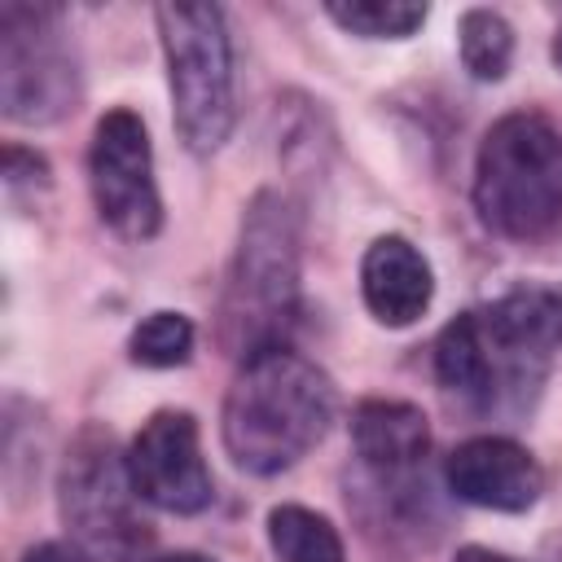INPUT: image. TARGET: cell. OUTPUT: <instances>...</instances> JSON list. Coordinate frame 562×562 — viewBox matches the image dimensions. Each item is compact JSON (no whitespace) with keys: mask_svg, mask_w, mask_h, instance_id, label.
<instances>
[{"mask_svg":"<svg viewBox=\"0 0 562 562\" xmlns=\"http://www.w3.org/2000/svg\"><path fill=\"white\" fill-rule=\"evenodd\" d=\"M127 351L145 369H176L193 356V321L184 312H149L132 329Z\"/></svg>","mask_w":562,"mask_h":562,"instance_id":"2e32d148","label":"cell"},{"mask_svg":"<svg viewBox=\"0 0 562 562\" xmlns=\"http://www.w3.org/2000/svg\"><path fill=\"white\" fill-rule=\"evenodd\" d=\"M549 57H553V66L562 70V26H558V35H553V44H549Z\"/></svg>","mask_w":562,"mask_h":562,"instance_id":"ffe728a7","label":"cell"},{"mask_svg":"<svg viewBox=\"0 0 562 562\" xmlns=\"http://www.w3.org/2000/svg\"><path fill=\"white\" fill-rule=\"evenodd\" d=\"M443 479L457 501L501 514H522L544 492V470L536 465V457L505 435H479L457 443L443 461Z\"/></svg>","mask_w":562,"mask_h":562,"instance_id":"30bf717a","label":"cell"},{"mask_svg":"<svg viewBox=\"0 0 562 562\" xmlns=\"http://www.w3.org/2000/svg\"><path fill=\"white\" fill-rule=\"evenodd\" d=\"M88 180L97 215L127 241H149L162 228V198L154 180V149L140 114L110 110L97 119Z\"/></svg>","mask_w":562,"mask_h":562,"instance_id":"ba28073f","label":"cell"},{"mask_svg":"<svg viewBox=\"0 0 562 562\" xmlns=\"http://www.w3.org/2000/svg\"><path fill=\"white\" fill-rule=\"evenodd\" d=\"M268 544L277 562H347L334 522L307 505H277L268 514Z\"/></svg>","mask_w":562,"mask_h":562,"instance_id":"4fadbf2b","label":"cell"},{"mask_svg":"<svg viewBox=\"0 0 562 562\" xmlns=\"http://www.w3.org/2000/svg\"><path fill=\"white\" fill-rule=\"evenodd\" d=\"M562 342V303L549 290H509L479 312H461L435 342L443 391L474 408L531 395Z\"/></svg>","mask_w":562,"mask_h":562,"instance_id":"6da1fadb","label":"cell"},{"mask_svg":"<svg viewBox=\"0 0 562 562\" xmlns=\"http://www.w3.org/2000/svg\"><path fill=\"white\" fill-rule=\"evenodd\" d=\"M452 562H514V558L509 553H496V549H483V544H465V549H457Z\"/></svg>","mask_w":562,"mask_h":562,"instance_id":"ac0fdd59","label":"cell"},{"mask_svg":"<svg viewBox=\"0 0 562 562\" xmlns=\"http://www.w3.org/2000/svg\"><path fill=\"white\" fill-rule=\"evenodd\" d=\"M149 562H211L202 553H162V558H149Z\"/></svg>","mask_w":562,"mask_h":562,"instance_id":"d6986e66","label":"cell"},{"mask_svg":"<svg viewBox=\"0 0 562 562\" xmlns=\"http://www.w3.org/2000/svg\"><path fill=\"white\" fill-rule=\"evenodd\" d=\"M294 303H299V220L277 189H263L255 193L241 220V241L224 303V338L241 356H255L263 347H285Z\"/></svg>","mask_w":562,"mask_h":562,"instance_id":"277c9868","label":"cell"},{"mask_svg":"<svg viewBox=\"0 0 562 562\" xmlns=\"http://www.w3.org/2000/svg\"><path fill=\"white\" fill-rule=\"evenodd\" d=\"M351 443L378 474L413 470L430 448V422L408 400H364L351 413Z\"/></svg>","mask_w":562,"mask_h":562,"instance_id":"7c38bea8","label":"cell"},{"mask_svg":"<svg viewBox=\"0 0 562 562\" xmlns=\"http://www.w3.org/2000/svg\"><path fill=\"white\" fill-rule=\"evenodd\" d=\"M158 35L176 101L180 140L193 154H215L237 119L233 101V40L220 4H158Z\"/></svg>","mask_w":562,"mask_h":562,"instance_id":"5b68a950","label":"cell"},{"mask_svg":"<svg viewBox=\"0 0 562 562\" xmlns=\"http://www.w3.org/2000/svg\"><path fill=\"white\" fill-rule=\"evenodd\" d=\"M22 562H88L79 549H66V544H35L22 553Z\"/></svg>","mask_w":562,"mask_h":562,"instance_id":"e0dca14e","label":"cell"},{"mask_svg":"<svg viewBox=\"0 0 562 562\" xmlns=\"http://www.w3.org/2000/svg\"><path fill=\"white\" fill-rule=\"evenodd\" d=\"M325 13L364 40H404L426 22V4L408 0H329Z\"/></svg>","mask_w":562,"mask_h":562,"instance_id":"9a60e30c","label":"cell"},{"mask_svg":"<svg viewBox=\"0 0 562 562\" xmlns=\"http://www.w3.org/2000/svg\"><path fill=\"white\" fill-rule=\"evenodd\" d=\"M479 220L514 241H536L562 220V132L536 114L514 110L496 119L474 158Z\"/></svg>","mask_w":562,"mask_h":562,"instance_id":"3957f363","label":"cell"},{"mask_svg":"<svg viewBox=\"0 0 562 562\" xmlns=\"http://www.w3.org/2000/svg\"><path fill=\"white\" fill-rule=\"evenodd\" d=\"M334 417L329 378L290 347H263L241 360L224 400V448L250 474L290 470L307 457Z\"/></svg>","mask_w":562,"mask_h":562,"instance_id":"7a4b0ae2","label":"cell"},{"mask_svg":"<svg viewBox=\"0 0 562 562\" xmlns=\"http://www.w3.org/2000/svg\"><path fill=\"white\" fill-rule=\"evenodd\" d=\"M457 44H461V61L474 79L496 83L505 79L509 61H514V31L501 13L492 9H465L461 26H457Z\"/></svg>","mask_w":562,"mask_h":562,"instance_id":"5bb4252c","label":"cell"},{"mask_svg":"<svg viewBox=\"0 0 562 562\" xmlns=\"http://www.w3.org/2000/svg\"><path fill=\"white\" fill-rule=\"evenodd\" d=\"M127 479L136 496L167 514H198L211 505V470L202 461L198 422L184 408L154 413L132 448H127Z\"/></svg>","mask_w":562,"mask_h":562,"instance_id":"9c48e42d","label":"cell"},{"mask_svg":"<svg viewBox=\"0 0 562 562\" xmlns=\"http://www.w3.org/2000/svg\"><path fill=\"white\" fill-rule=\"evenodd\" d=\"M360 294L382 325L391 329L413 325L430 307V294H435L426 255L400 233L378 237L360 263Z\"/></svg>","mask_w":562,"mask_h":562,"instance_id":"8fae6325","label":"cell"},{"mask_svg":"<svg viewBox=\"0 0 562 562\" xmlns=\"http://www.w3.org/2000/svg\"><path fill=\"white\" fill-rule=\"evenodd\" d=\"M48 4L9 0L0 9V101L13 123H53L79 101L75 57Z\"/></svg>","mask_w":562,"mask_h":562,"instance_id":"52a82bcc","label":"cell"},{"mask_svg":"<svg viewBox=\"0 0 562 562\" xmlns=\"http://www.w3.org/2000/svg\"><path fill=\"white\" fill-rule=\"evenodd\" d=\"M61 518L75 536V549L88 562H136L149 549V531L132 501L127 457L114 452V439L101 426H83L61 465Z\"/></svg>","mask_w":562,"mask_h":562,"instance_id":"8992f818","label":"cell"}]
</instances>
